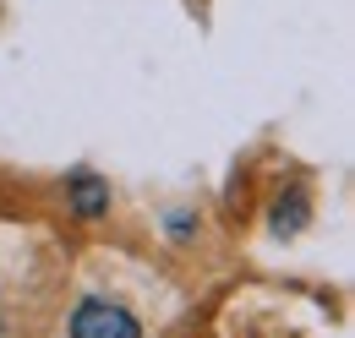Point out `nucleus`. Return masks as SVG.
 <instances>
[{
  "mask_svg": "<svg viewBox=\"0 0 355 338\" xmlns=\"http://www.w3.org/2000/svg\"><path fill=\"white\" fill-rule=\"evenodd\" d=\"M66 333H71V338H142V322H137L121 300L88 295V300H77Z\"/></svg>",
  "mask_w": 355,
  "mask_h": 338,
  "instance_id": "1",
  "label": "nucleus"
},
{
  "mask_svg": "<svg viewBox=\"0 0 355 338\" xmlns=\"http://www.w3.org/2000/svg\"><path fill=\"white\" fill-rule=\"evenodd\" d=\"M66 197H71V213H77V218H98V213L110 208V186H104L98 175H88V169H77V175H71Z\"/></svg>",
  "mask_w": 355,
  "mask_h": 338,
  "instance_id": "2",
  "label": "nucleus"
},
{
  "mask_svg": "<svg viewBox=\"0 0 355 338\" xmlns=\"http://www.w3.org/2000/svg\"><path fill=\"white\" fill-rule=\"evenodd\" d=\"M273 235H295L301 224H306V191H284L279 202H273Z\"/></svg>",
  "mask_w": 355,
  "mask_h": 338,
  "instance_id": "3",
  "label": "nucleus"
},
{
  "mask_svg": "<svg viewBox=\"0 0 355 338\" xmlns=\"http://www.w3.org/2000/svg\"><path fill=\"white\" fill-rule=\"evenodd\" d=\"M191 229H197V224H191V218H186V213H175V218H170V235H175V240H186V235H191Z\"/></svg>",
  "mask_w": 355,
  "mask_h": 338,
  "instance_id": "4",
  "label": "nucleus"
},
{
  "mask_svg": "<svg viewBox=\"0 0 355 338\" xmlns=\"http://www.w3.org/2000/svg\"><path fill=\"white\" fill-rule=\"evenodd\" d=\"M0 338H6V322H0Z\"/></svg>",
  "mask_w": 355,
  "mask_h": 338,
  "instance_id": "5",
  "label": "nucleus"
}]
</instances>
